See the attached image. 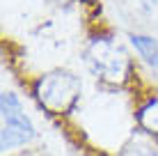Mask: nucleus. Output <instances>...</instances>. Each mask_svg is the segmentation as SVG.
<instances>
[{"label": "nucleus", "instance_id": "nucleus-2", "mask_svg": "<svg viewBox=\"0 0 158 156\" xmlns=\"http://www.w3.org/2000/svg\"><path fill=\"white\" fill-rule=\"evenodd\" d=\"M35 94L39 99V103L44 108H48L51 112H67L76 103L80 94V80L73 76L71 71H51L46 76H41L37 80Z\"/></svg>", "mask_w": 158, "mask_h": 156}, {"label": "nucleus", "instance_id": "nucleus-5", "mask_svg": "<svg viewBox=\"0 0 158 156\" xmlns=\"http://www.w3.org/2000/svg\"><path fill=\"white\" fill-rule=\"evenodd\" d=\"M138 122L147 131L158 133V99H151L149 103H144L138 112Z\"/></svg>", "mask_w": 158, "mask_h": 156}, {"label": "nucleus", "instance_id": "nucleus-4", "mask_svg": "<svg viewBox=\"0 0 158 156\" xmlns=\"http://www.w3.org/2000/svg\"><path fill=\"white\" fill-rule=\"evenodd\" d=\"M131 44L138 48V53L151 64V67L158 69V39L147 37V35H133L131 37Z\"/></svg>", "mask_w": 158, "mask_h": 156}, {"label": "nucleus", "instance_id": "nucleus-6", "mask_svg": "<svg viewBox=\"0 0 158 156\" xmlns=\"http://www.w3.org/2000/svg\"><path fill=\"white\" fill-rule=\"evenodd\" d=\"M119 156H154L149 152L147 147H140V145H133V147H128V149H124Z\"/></svg>", "mask_w": 158, "mask_h": 156}, {"label": "nucleus", "instance_id": "nucleus-3", "mask_svg": "<svg viewBox=\"0 0 158 156\" xmlns=\"http://www.w3.org/2000/svg\"><path fill=\"white\" fill-rule=\"evenodd\" d=\"M32 136H35V126L21 108V101L12 92H5L2 94V140H0L2 149L5 152L16 149L28 140H32Z\"/></svg>", "mask_w": 158, "mask_h": 156}, {"label": "nucleus", "instance_id": "nucleus-1", "mask_svg": "<svg viewBox=\"0 0 158 156\" xmlns=\"http://www.w3.org/2000/svg\"><path fill=\"white\" fill-rule=\"evenodd\" d=\"M87 64L96 78L108 83H124L131 71V60L115 39L99 37L87 48Z\"/></svg>", "mask_w": 158, "mask_h": 156}, {"label": "nucleus", "instance_id": "nucleus-7", "mask_svg": "<svg viewBox=\"0 0 158 156\" xmlns=\"http://www.w3.org/2000/svg\"><path fill=\"white\" fill-rule=\"evenodd\" d=\"M55 2H62V0H55Z\"/></svg>", "mask_w": 158, "mask_h": 156}]
</instances>
